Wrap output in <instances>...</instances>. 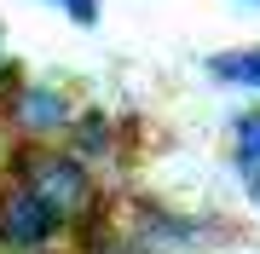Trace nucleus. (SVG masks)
<instances>
[{
	"instance_id": "nucleus-1",
	"label": "nucleus",
	"mask_w": 260,
	"mask_h": 254,
	"mask_svg": "<svg viewBox=\"0 0 260 254\" xmlns=\"http://www.w3.org/2000/svg\"><path fill=\"white\" fill-rule=\"evenodd\" d=\"M70 237V220L47 208L29 185L0 179V254H52Z\"/></svg>"
},
{
	"instance_id": "nucleus-2",
	"label": "nucleus",
	"mask_w": 260,
	"mask_h": 254,
	"mask_svg": "<svg viewBox=\"0 0 260 254\" xmlns=\"http://www.w3.org/2000/svg\"><path fill=\"white\" fill-rule=\"evenodd\" d=\"M0 116L18 133V144H58L75 122V104L58 81H18L0 98Z\"/></svg>"
},
{
	"instance_id": "nucleus-3",
	"label": "nucleus",
	"mask_w": 260,
	"mask_h": 254,
	"mask_svg": "<svg viewBox=\"0 0 260 254\" xmlns=\"http://www.w3.org/2000/svg\"><path fill=\"white\" fill-rule=\"evenodd\" d=\"M133 237H145L150 248H191V243H208L214 226L208 220H191V214H174V208H162V202H133Z\"/></svg>"
},
{
	"instance_id": "nucleus-4",
	"label": "nucleus",
	"mask_w": 260,
	"mask_h": 254,
	"mask_svg": "<svg viewBox=\"0 0 260 254\" xmlns=\"http://www.w3.org/2000/svg\"><path fill=\"white\" fill-rule=\"evenodd\" d=\"M116 144H121L116 116H104V110H75V122H70V133H64V151H75L87 168H99V162L116 156Z\"/></svg>"
},
{
	"instance_id": "nucleus-5",
	"label": "nucleus",
	"mask_w": 260,
	"mask_h": 254,
	"mask_svg": "<svg viewBox=\"0 0 260 254\" xmlns=\"http://www.w3.org/2000/svg\"><path fill=\"white\" fill-rule=\"evenodd\" d=\"M203 69H208V81H220V87H254V93H260V47L214 52Z\"/></svg>"
},
{
	"instance_id": "nucleus-6",
	"label": "nucleus",
	"mask_w": 260,
	"mask_h": 254,
	"mask_svg": "<svg viewBox=\"0 0 260 254\" xmlns=\"http://www.w3.org/2000/svg\"><path fill=\"white\" fill-rule=\"evenodd\" d=\"M232 156H237V173H243V179L260 173V104L243 110L237 122H232Z\"/></svg>"
},
{
	"instance_id": "nucleus-7",
	"label": "nucleus",
	"mask_w": 260,
	"mask_h": 254,
	"mask_svg": "<svg viewBox=\"0 0 260 254\" xmlns=\"http://www.w3.org/2000/svg\"><path fill=\"white\" fill-rule=\"evenodd\" d=\"M87 254H162V248H150L133 231H93L87 237Z\"/></svg>"
},
{
	"instance_id": "nucleus-8",
	"label": "nucleus",
	"mask_w": 260,
	"mask_h": 254,
	"mask_svg": "<svg viewBox=\"0 0 260 254\" xmlns=\"http://www.w3.org/2000/svg\"><path fill=\"white\" fill-rule=\"evenodd\" d=\"M47 6H58L70 23H81V29H93V23H99V0H47Z\"/></svg>"
},
{
	"instance_id": "nucleus-9",
	"label": "nucleus",
	"mask_w": 260,
	"mask_h": 254,
	"mask_svg": "<svg viewBox=\"0 0 260 254\" xmlns=\"http://www.w3.org/2000/svg\"><path fill=\"white\" fill-rule=\"evenodd\" d=\"M249 197H254V202H260V173H254V179H249Z\"/></svg>"
},
{
	"instance_id": "nucleus-10",
	"label": "nucleus",
	"mask_w": 260,
	"mask_h": 254,
	"mask_svg": "<svg viewBox=\"0 0 260 254\" xmlns=\"http://www.w3.org/2000/svg\"><path fill=\"white\" fill-rule=\"evenodd\" d=\"M0 64H6V58H0Z\"/></svg>"
},
{
	"instance_id": "nucleus-11",
	"label": "nucleus",
	"mask_w": 260,
	"mask_h": 254,
	"mask_svg": "<svg viewBox=\"0 0 260 254\" xmlns=\"http://www.w3.org/2000/svg\"><path fill=\"white\" fill-rule=\"evenodd\" d=\"M254 6H260V0H254Z\"/></svg>"
}]
</instances>
